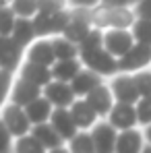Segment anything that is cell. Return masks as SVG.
<instances>
[{
  "label": "cell",
  "instance_id": "obj_1",
  "mask_svg": "<svg viewBox=\"0 0 151 153\" xmlns=\"http://www.w3.org/2000/svg\"><path fill=\"white\" fill-rule=\"evenodd\" d=\"M137 21L135 8H118V6H103L91 10V25L95 29H132Z\"/></svg>",
  "mask_w": 151,
  "mask_h": 153
},
{
  "label": "cell",
  "instance_id": "obj_2",
  "mask_svg": "<svg viewBox=\"0 0 151 153\" xmlns=\"http://www.w3.org/2000/svg\"><path fill=\"white\" fill-rule=\"evenodd\" d=\"M79 58H81V62L87 71H91L100 76H110L118 73V58H114L106 48L79 52Z\"/></svg>",
  "mask_w": 151,
  "mask_h": 153
},
{
  "label": "cell",
  "instance_id": "obj_3",
  "mask_svg": "<svg viewBox=\"0 0 151 153\" xmlns=\"http://www.w3.org/2000/svg\"><path fill=\"white\" fill-rule=\"evenodd\" d=\"M71 10H60V13H37L31 21L35 27L37 37L42 35H60L64 33L66 25L71 23Z\"/></svg>",
  "mask_w": 151,
  "mask_h": 153
},
{
  "label": "cell",
  "instance_id": "obj_4",
  "mask_svg": "<svg viewBox=\"0 0 151 153\" xmlns=\"http://www.w3.org/2000/svg\"><path fill=\"white\" fill-rule=\"evenodd\" d=\"M135 35L130 29H108L103 31V48L110 52L114 58H122L135 46Z\"/></svg>",
  "mask_w": 151,
  "mask_h": 153
},
{
  "label": "cell",
  "instance_id": "obj_5",
  "mask_svg": "<svg viewBox=\"0 0 151 153\" xmlns=\"http://www.w3.org/2000/svg\"><path fill=\"white\" fill-rule=\"evenodd\" d=\"M147 64H151V46L135 44L132 50L118 60V73L135 75V73H141V68H145Z\"/></svg>",
  "mask_w": 151,
  "mask_h": 153
},
{
  "label": "cell",
  "instance_id": "obj_6",
  "mask_svg": "<svg viewBox=\"0 0 151 153\" xmlns=\"http://www.w3.org/2000/svg\"><path fill=\"white\" fill-rule=\"evenodd\" d=\"M2 120H4V124H6V128L10 130V134H13V137L21 139V137L29 134L31 120H29V116H27L25 108L15 105V103L6 105V108L2 110Z\"/></svg>",
  "mask_w": 151,
  "mask_h": 153
},
{
  "label": "cell",
  "instance_id": "obj_7",
  "mask_svg": "<svg viewBox=\"0 0 151 153\" xmlns=\"http://www.w3.org/2000/svg\"><path fill=\"white\" fill-rule=\"evenodd\" d=\"M110 89H112V95L116 103H130V105H137L141 100V93L132 81V75H118L112 79L110 83Z\"/></svg>",
  "mask_w": 151,
  "mask_h": 153
},
{
  "label": "cell",
  "instance_id": "obj_8",
  "mask_svg": "<svg viewBox=\"0 0 151 153\" xmlns=\"http://www.w3.org/2000/svg\"><path fill=\"white\" fill-rule=\"evenodd\" d=\"M91 137H93L95 153H116L118 132L110 122H97L91 128Z\"/></svg>",
  "mask_w": 151,
  "mask_h": 153
},
{
  "label": "cell",
  "instance_id": "obj_9",
  "mask_svg": "<svg viewBox=\"0 0 151 153\" xmlns=\"http://www.w3.org/2000/svg\"><path fill=\"white\" fill-rule=\"evenodd\" d=\"M44 97H48V102L56 108H71L77 102L73 85L62 81H52L48 87H44Z\"/></svg>",
  "mask_w": 151,
  "mask_h": 153
},
{
  "label": "cell",
  "instance_id": "obj_10",
  "mask_svg": "<svg viewBox=\"0 0 151 153\" xmlns=\"http://www.w3.org/2000/svg\"><path fill=\"white\" fill-rule=\"evenodd\" d=\"M23 50L25 48H21L10 35H0V71L13 73L19 66Z\"/></svg>",
  "mask_w": 151,
  "mask_h": 153
},
{
  "label": "cell",
  "instance_id": "obj_11",
  "mask_svg": "<svg viewBox=\"0 0 151 153\" xmlns=\"http://www.w3.org/2000/svg\"><path fill=\"white\" fill-rule=\"evenodd\" d=\"M108 122L116 130H130L135 128V124H139V118H137V108L130 105V103H116L108 116Z\"/></svg>",
  "mask_w": 151,
  "mask_h": 153
},
{
  "label": "cell",
  "instance_id": "obj_12",
  "mask_svg": "<svg viewBox=\"0 0 151 153\" xmlns=\"http://www.w3.org/2000/svg\"><path fill=\"white\" fill-rule=\"evenodd\" d=\"M50 124L56 128V132L64 141H73L79 134V126H77V122H75V118H73L68 108H56L50 118Z\"/></svg>",
  "mask_w": 151,
  "mask_h": 153
},
{
  "label": "cell",
  "instance_id": "obj_13",
  "mask_svg": "<svg viewBox=\"0 0 151 153\" xmlns=\"http://www.w3.org/2000/svg\"><path fill=\"white\" fill-rule=\"evenodd\" d=\"M44 95V89L42 87H37V85H33V83H29L25 79H17L15 81V87H13V95H10V100L15 103V105H21V108H27L31 102H35V100H39Z\"/></svg>",
  "mask_w": 151,
  "mask_h": 153
},
{
  "label": "cell",
  "instance_id": "obj_14",
  "mask_svg": "<svg viewBox=\"0 0 151 153\" xmlns=\"http://www.w3.org/2000/svg\"><path fill=\"white\" fill-rule=\"evenodd\" d=\"M27 60L52 68V66L58 62V60H56V54H54L52 39H35V42L29 46V50H27Z\"/></svg>",
  "mask_w": 151,
  "mask_h": 153
},
{
  "label": "cell",
  "instance_id": "obj_15",
  "mask_svg": "<svg viewBox=\"0 0 151 153\" xmlns=\"http://www.w3.org/2000/svg\"><path fill=\"white\" fill-rule=\"evenodd\" d=\"M85 100H87V103L95 110L97 116H110L112 108L116 105V103H114V95H112V89H110L108 85H103V83H101L97 89H93Z\"/></svg>",
  "mask_w": 151,
  "mask_h": 153
},
{
  "label": "cell",
  "instance_id": "obj_16",
  "mask_svg": "<svg viewBox=\"0 0 151 153\" xmlns=\"http://www.w3.org/2000/svg\"><path fill=\"white\" fill-rule=\"evenodd\" d=\"M68 110H71V114H73V118H75L79 130H87V128H93L97 124V114H95V110L87 103L85 97H79Z\"/></svg>",
  "mask_w": 151,
  "mask_h": 153
},
{
  "label": "cell",
  "instance_id": "obj_17",
  "mask_svg": "<svg viewBox=\"0 0 151 153\" xmlns=\"http://www.w3.org/2000/svg\"><path fill=\"white\" fill-rule=\"evenodd\" d=\"M145 134L137 128L122 130L118 132V141H116V153H143L145 145Z\"/></svg>",
  "mask_w": 151,
  "mask_h": 153
},
{
  "label": "cell",
  "instance_id": "obj_18",
  "mask_svg": "<svg viewBox=\"0 0 151 153\" xmlns=\"http://www.w3.org/2000/svg\"><path fill=\"white\" fill-rule=\"evenodd\" d=\"M21 79H25V81H29V83L42 87V89L48 87L52 81H54V76H52V68L42 66V64H35V62H29V60L21 66Z\"/></svg>",
  "mask_w": 151,
  "mask_h": 153
},
{
  "label": "cell",
  "instance_id": "obj_19",
  "mask_svg": "<svg viewBox=\"0 0 151 153\" xmlns=\"http://www.w3.org/2000/svg\"><path fill=\"white\" fill-rule=\"evenodd\" d=\"M71 85H73V91H75L77 97H87L93 89H97L101 85V76L85 68V71H81V73L75 76V81H73Z\"/></svg>",
  "mask_w": 151,
  "mask_h": 153
},
{
  "label": "cell",
  "instance_id": "obj_20",
  "mask_svg": "<svg viewBox=\"0 0 151 153\" xmlns=\"http://www.w3.org/2000/svg\"><path fill=\"white\" fill-rule=\"evenodd\" d=\"M25 112H27V116H29V120H31V124L37 126V124H46V122L50 120L52 114H54V108H52V103L48 102V97L42 95L39 100L29 103L25 108Z\"/></svg>",
  "mask_w": 151,
  "mask_h": 153
},
{
  "label": "cell",
  "instance_id": "obj_21",
  "mask_svg": "<svg viewBox=\"0 0 151 153\" xmlns=\"http://www.w3.org/2000/svg\"><path fill=\"white\" fill-rule=\"evenodd\" d=\"M81 60H58L52 66V76L54 81H62V83H73L75 76L83 71L81 68Z\"/></svg>",
  "mask_w": 151,
  "mask_h": 153
},
{
  "label": "cell",
  "instance_id": "obj_22",
  "mask_svg": "<svg viewBox=\"0 0 151 153\" xmlns=\"http://www.w3.org/2000/svg\"><path fill=\"white\" fill-rule=\"evenodd\" d=\"M48 151H52V149H58V147H62V137L56 132V128L52 126V124H37V126H33V132H31Z\"/></svg>",
  "mask_w": 151,
  "mask_h": 153
},
{
  "label": "cell",
  "instance_id": "obj_23",
  "mask_svg": "<svg viewBox=\"0 0 151 153\" xmlns=\"http://www.w3.org/2000/svg\"><path fill=\"white\" fill-rule=\"evenodd\" d=\"M21 48H27L35 42L37 33H35V27H33V21L31 19H19L17 17V23H15V29H13V35H10Z\"/></svg>",
  "mask_w": 151,
  "mask_h": 153
},
{
  "label": "cell",
  "instance_id": "obj_24",
  "mask_svg": "<svg viewBox=\"0 0 151 153\" xmlns=\"http://www.w3.org/2000/svg\"><path fill=\"white\" fill-rule=\"evenodd\" d=\"M52 46H54L56 60H77L79 58V46L66 37H54Z\"/></svg>",
  "mask_w": 151,
  "mask_h": 153
},
{
  "label": "cell",
  "instance_id": "obj_25",
  "mask_svg": "<svg viewBox=\"0 0 151 153\" xmlns=\"http://www.w3.org/2000/svg\"><path fill=\"white\" fill-rule=\"evenodd\" d=\"M68 149L71 153H95V145H93V137L91 132L79 130L73 141H68Z\"/></svg>",
  "mask_w": 151,
  "mask_h": 153
},
{
  "label": "cell",
  "instance_id": "obj_26",
  "mask_svg": "<svg viewBox=\"0 0 151 153\" xmlns=\"http://www.w3.org/2000/svg\"><path fill=\"white\" fill-rule=\"evenodd\" d=\"M8 6L15 10V15L19 19H33L39 8H37V0H10Z\"/></svg>",
  "mask_w": 151,
  "mask_h": 153
},
{
  "label": "cell",
  "instance_id": "obj_27",
  "mask_svg": "<svg viewBox=\"0 0 151 153\" xmlns=\"http://www.w3.org/2000/svg\"><path fill=\"white\" fill-rule=\"evenodd\" d=\"M15 151L17 153H48V149L33 137V134H25L21 139H17L15 143Z\"/></svg>",
  "mask_w": 151,
  "mask_h": 153
},
{
  "label": "cell",
  "instance_id": "obj_28",
  "mask_svg": "<svg viewBox=\"0 0 151 153\" xmlns=\"http://www.w3.org/2000/svg\"><path fill=\"white\" fill-rule=\"evenodd\" d=\"M130 31H132L137 44H147V46H151V19H137Z\"/></svg>",
  "mask_w": 151,
  "mask_h": 153
},
{
  "label": "cell",
  "instance_id": "obj_29",
  "mask_svg": "<svg viewBox=\"0 0 151 153\" xmlns=\"http://www.w3.org/2000/svg\"><path fill=\"white\" fill-rule=\"evenodd\" d=\"M103 48V31L101 29H91V33L79 44V52H89V50H97Z\"/></svg>",
  "mask_w": 151,
  "mask_h": 153
},
{
  "label": "cell",
  "instance_id": "obj_30",
  "mask_svg": "<svg viewBox=\"0 0 151 153\" xmlns=\"http://www.w3.org/2000/svg\"><path fill=\"white\" fill-rule=\"evenodd\" d=\"M17 23V15L10 6L0 8V35H13V29Z\"/></svg>",
  "mask_w": 151,
  "mask_h": 153
},
{
  "label": "cell",
  "instance_id": "obj_31",
  "mask_svg": "<svg viewBox=\"0 0 151 153\" xmlns=\"http://www.w3.org/2000/svg\"><path fill=\"white\" fill-rule=\"evenodd\" d=\"M132 81L141 93V97H151V71H141V73H135Z\"/></svg>",
  "mask_w": 151,
  "mask_h": 153
},
{
  "label": "cell",
  "instance_id": "obj_32",
  "mask_svg": "<svg viewBox=\"0 0 151 153\" xmlns=\"http://www.w3.org/2000/svg\"><path fill=\"white\" fill-rule=\"evenodd\" d=\"M135 108H137V118H139V124L149 126V124H151V97H141V100H139V103H137Z\"/></svg>",
  "mask_w": 151,
  "mask_h": 153
},
{
  "label": "cell",
  "instance_id": "obj_33",
  "mask_svg": "<svg viewBox=\"0 0 151 153\" xmlns=\"http://www.w3.org/2000/svg\"><path fill=\"white\" fill-rule=\"evenodd\" d=\"M68 0H37V8L39 13H60L66 10Z\"/></svg>",
  "mask_w": 151,
  "mask_h": 153
},
{
  "label": "cell",
  "instance_id": "obj_34",
  "mask_svg": "<svg viewBox=\"0 0 151 153\" xmlns=\"http://www.w3.org/2000/svg\"><path fill=\"white\" fill-rule=\"evenodd\" d=\"M10 141H13V134H10V130L6 128L4 120L0 118V153L10 151Z\"/></svg>",
  "mask_w": 151,
  "mask_h": 153
},
{
  "label": "cell",
  "instance_id": "obj_35",
  "mask_svg": "<svg viewBox=\"0 0 151 153\" xmlns=\"http://www.w3.org/2000/svg\"><path fill=\"white\" fill-rule=\"evenodd\" d=\"M10 85H13V76H10V73H8V71H0V108H2V103H4L6 95H8Z\"/></svg>",
  "mask_w": 151,
  "mask_h": 153
},
{
  "label": "cell",
  "instance_id": "obj_36",
  "mask_svg": "<svg viewBox=\"0 0 151 153\" xmlns=\"http://www.w3.org/2000/svg\"><path fill=\"white\" fill-rule=\"evenodd\" d=\"M132 8L137 19H151V0H139Z\"/></svg>",
  "mask_w": 151,
  "mask_h": 153
},
{
  "label": "cell",
  "instance_id": "obj_37",
  "mask_svg": "<svg viewBox=\"0 0 151 153\" xmlns=\"http://www.w3.org/2000/svg\"><path fill=\"white\" fill-rule=\"evenodd\" d=\"M68 4L75 6V8H87V10L91 8L93 10V8H97L101 4V0H68Z\"/></svg>",
  "mask_w": 151,
  "mask_h": 153
},
{
  "label": "cell",
  "instance_id": "obj_38",
  "mask_svg": "<svg viewBox=\"0 0 151 153\" xmlns=\"http://www.w3.org/2000/svg\"><path fill=\"white\" fill-rule=\"evenodd\" d=\"M103 6H118V8H132L137 0H101Z\"/></svg>",
  "mask_w": 151,
  "mask_h": 153
},
{
  "label": "cell",
  "instance_id": "obj_39",
  "mask_svg": "<svg viewBox=\"0 0 151 153\" xmlns=\"http://www.w3.org/2000/svg\"><path fill=\"white\" fill-rule=\"evenodd\" d=\"M48 153H71V149H68V147H58V149H52V151H48Z\"/></svg>",
  "mask_w": 151,
  "mask_h": 153
},
{
  "label": "cell",
  "instance_id": "obj_40",
  "mask_svg": "<svg viewBox=\"0 0 151 153\" xmlns=\"http://www.w3.org/2000/svg\"><path fill=\"white\" fill-rule=\"evenodd\" d=\"M143 134H145V139H147V143L151 145V124H149V126H145V132H143Z\"/></svg>",
  "mask_w": 151,
  "mask_h": 153
},
{
  "label": "cell",
  "instance_id": "obj_41",
  "mask_svg": "<svg viewBox=\"0 0 151 153\" xmlns=\"http://www.w3.org/2000/svg\"><path fill=\"white\" fill-rule=\"evenodd\" d=\"M4 6H8V0H0V8H4Z\"/></svg>",
  "mask_w": 151,
  "mask_h": 153
},
{
  "label": "cell",
  "instance_id": "obj_42",
  "mask_svg": "<svg viewBox=\"0 0 151 153\" xmlns=\"http://www.w3.org/2000/svg\"><path fill=\"white\" fill-rule=\"evenodd\" d=\"M143 153H151V145H147V147L143 149Z\"/></svg>",
  "mask_w": 151,
  "mask_h": 153
},
{
  "label": "cell",
  "instance_id": "obj_43",
  "mask_svg": "<svg viewBox=\"0 0 151 153\" xmlns=\"http://www.w3.org/2000/svg\"><path fill=\"white\" fill-rule=\"evenodd\" d=\"M137 2H139V0H137Z\"/></svg>",
  "mask_w": 151,
  "mask_h": 153
},
{
  "label": "cell",
  "instance_id": "obj_44",
  "mask_svg": "<svg viewBox=\"0 0 151 153\" xmlns=\"http://www.w3.org/2000/svg\"><path fill=\"white\" fill-rule=\"evenodd\" d=\"M8 2H10V0H8Z\"/></svg>",
  "mask_w": 151,
  "mask_h": 153
}]
</instances>
